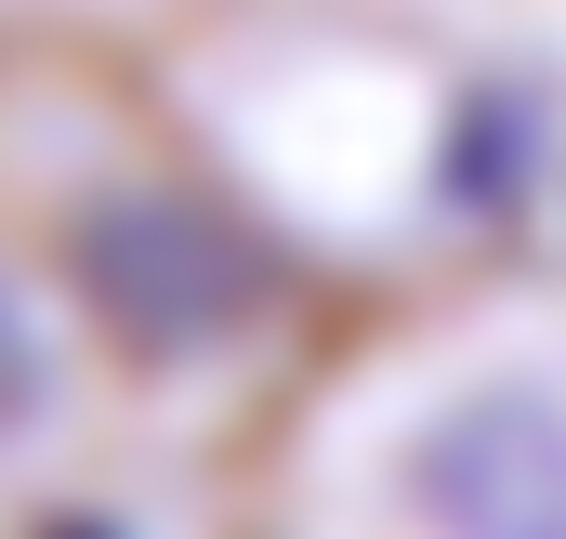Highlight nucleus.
Wrapping results in <instances>:
<instances>
[{
    "label": "nucleus",
    "mask_w": 566,
    "mask_h": 539,
    "mask_svg": "<svg viewBox=\"0 0 566 539\" xmlns=\"http://www.w3.org/2000/svg\"><path fill=\"white\" fill-rule=\"evenodd\" d=\"M409 527L422 539H566V382L474 369L409 434Z\"/></svg>",
    "instance_id": "f257e3e1"
},
{
    "label": "nucleus",
    "mask_w": 566,
    "mask_h": 539,
    "mask_svg": "<svg viewBox=\"0 0 566 539\" xmlns=\"http://www.w3.org/2000/svg\"><path fill=\"white\" fill-rule=\"evenodd\" d=\"M53 395V356H40V316H27V289L0 276V434H27Z\"/></svg>",
    "instance_id": "f03ea898"
}]
</instances>
